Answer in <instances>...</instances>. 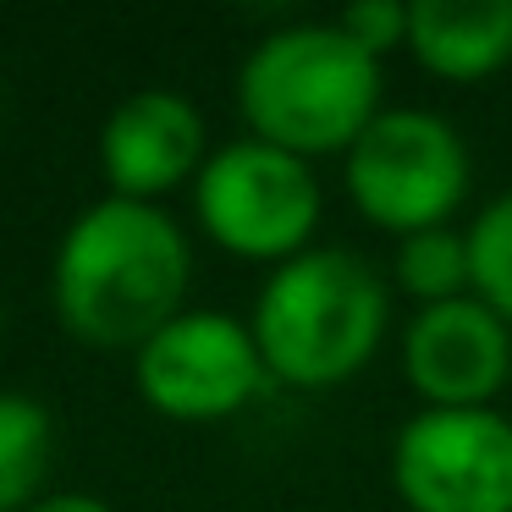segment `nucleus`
<instances>
[{
    "mask_svg": "<svg viewBox=\"0 0 512 512\" xmlns=\"http://www.w3.org/2000/svg\"><path fill=\"white\" fill-rule=\"evenodd\" d=\"M408 56L446 83L490 78L512 61V0H413Z\"/></svg>",
    "mask_w": 512,
    "mask_h": 512,
    "instance_id": "nucleus-10",
    "label": "nucleus"
},
{
    "mask_svg": "<svg viewBox=\"0 0 512 512\" xmlns=\"http://www.w3.org/2000/svg\"><path fill=\"white\" fill-rule=\"evenodd\" d=\"M248 138L287 155H336L380 116V61L336 23H292L265 34L237 72Z\"/></svg>",
    "mask_w": 512,
    "mask_h": 512,
    "instance_id": "nucleus-3",
    "label": "nucleus"
},
{
    "mask_svg": "<svg viewBox=\"0 0 512 512\" xmlns=\"http://www.w3.org/2000/svg\"><path fill=\"white\" fill-rule=\"evenodd\" d=\"M347 39L369 56H386V50H408V6L402 0H353L342 17H336Z\"/></svg>",
    "mask_w": 512,
    "mask_h": 512,
    "instance_id": "nucleus-14",
    "label": "nucleus"
},
{
    "mask_svg": "<svg viewBox=\"0 0 512 512\" xmlns=\"http://www.w3.org/2000/svg\"><path fill=\"white\" fill-rule=\"evenodd\" d=\"M193 276V248L182 226L160 204L116 199L72 215L61 232L50 292L56 314L78 342L94 347H138L182 314V292Z\"/></svg>",
    "mask_w": 512,
    "mask_h": 512,
    "instance_id": "nucleus-1",
    "label": "nucleus"
},
{
    "mask_svg": "<svg viewBox=\"0 0 512 512\" xmlns=\"http://www.w3.org/2000/svg\"><path fill=\"white\" fill-rule=\"evenodd\" d=\"M397 287L408 292L419 309L430 303H452L474 292V270H468V237L452 226H430L397 243Z\"/></svg>",
    "mask_w": 512,
    "mask_h": 512,
    "instance_id": "nucleus-12",
    "label": "nucleus"
},
{
    "mask_svg": "<svg viewBox=\"0 0 512 512\" xmlns=\"http://www.w3.org/2000/svg\"><path fill=\"white\" fill-rule=\"evenodd\" d=\"M468 144L435 111H380L347 149V193L380 232H430L468 199Z\"/></svg>",
    "mask_w": 512,
    "mask_h": 512,
    "instance_id": "nucleus-4",
    "label": "nucleus"
},
{
    "mask_svg": "<svg viewBox=\"0 0 512 512\" xmlns=\"http://www.w3.org/2000/svg\"><path fill=\"white\" fill-rule=\"evenodd\" d=\"M391 320V298L364 254L303 248L281 259L254 298V347L270 380L287 386H342L375 358Z\"/></svg>",
    "mask_w": 512,
    "mask_h": 512,
    "instance_id": "nucleus-2",
    "label": "nucleus"
},
{
    "mask_svg": "<svg viewBox=\"0 0 512 512\" xmlns=\"http://www.w3.org/2000/svg\"><path fill=\"white\" fill-rule=\"evenodd\" d=\"M463 237H468V270H474V298L501 325H512V193L485 204Z\"/></svg>",
    "mask_w": 512,
    "mask_h": 512,
    "instance_id": "nucleus-13",
    "label": "nucleus"
},
{
    "mask_svg": "<svg viewBox=\"0 0 512 512\" xmlns=\"http://www.w3.org/2000/svg\"><path fill=\"white\" fill-rule=\"evenodd\" d=\"M193 210L226 254L281 265L309 248V232L320 221V182L309 160L265 138H232L204 155L193 177Z\"/></svg>",
    "mask_w": 512,
    "mask_h": 512,
    "instance_id": "nucleus-5",
    "label": "nucleus"
},
{
    "mask_svg": "<svg viewBox=\"0 0 512 512\" xmlns=\"http://www.w3.org/2000/svg\"><path fill=\"white\" fill-rule=\"evenodd\" d=\"M50 413L28 391H0V512H23L50 468Z\"/></svg>",
    "mask_w": 512,
    "mask_h": 512,
    "instance_id": "nucleus-11",
    "label": "nucleus"
},
{
    "mask_svg": "<svg viewBox=\"0 0 512 512\" xmlns=\"http://www.w3.org/2000/svg\"><path fill=\"white\" fill-rule=\"evenodd\" d=\"M133 380L155 413L204 424L248 408L270 369L243 320L221 309H182L133 347Z\"/></svg>",
    "mask_w": 512,
    "mask_h": 512,
    "instance_id": "nucleus-7",
    "label": "nucleus"
},
{
    "mask_svg": "<svg viewBox=\"0 0 512 512\" xmlns=\"http://www.w3.org/2000/svg\"><path fill=\"white\" fill-rule=\"evenodd\" d=\"M408 512H512V419L496 408H419L391 441Z\"/></svg>",
    "mask_w": 512,
    "mask_h": 512,
    "instance_id": "nucleus-6",
    "label": "nucleus"
},
{
    "mask_svg": "<svg viewBox=\"0 0 512 512\" xmlns=\"http://www.w3.org/2000/svg\"><path fill=\"white\" fill-rule=\"evenodd\" d=\"M23 512H116V507L89 496V490H50V496H34Z\"/></svg>",
    "mask_w": 512,
    "mask_h": 512,
    "instance_id": "nucleus-15",
    "label": "nucleus"
},
{
    "mask_svg": "<svg viewBox=\"0 0 512 512\" xmlns=\"http://www.w3.org/2000/svg\"><path fill=\"white\" fill-rule=\"evenodd\" d=\"M402 375L424 408H490L512 375V325H501L474 292L430 303L402 331Z\"/></svg>",
    "mask_w": 512,
    "mask_h": 512,
    "instance_id": "nucleus-8",
    "label": "nucleus"
},
{
    "mask_svg": "<svg viewBox=\"0 0 512 512\" xmlns=\"http://www.w3.org/2000/svg\"><path fill=\"white\" fill-rule=\"evenodd\" d=\"M100 166L116 199L171 193L204 166V116L177 89H133L100 127Z\"/></svg>",
    "mask_w": 512,
    "mask_h": 512,
    "instance_id": "nucleus-9",
    "label": "nucleus"
}]
</instances>
